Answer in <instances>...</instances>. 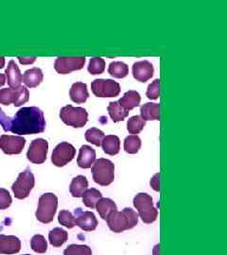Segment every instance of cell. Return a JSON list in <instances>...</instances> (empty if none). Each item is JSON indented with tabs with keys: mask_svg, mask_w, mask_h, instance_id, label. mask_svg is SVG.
Returning <instances> with one entry per match:
<instances>
[{
	"mask_svg": "<svg viewBox=\"0 0 227 255\" xmlns=\"http://www.w3.org/2000/svg\"><path fill=\"white\" fill-rule=\"evenodd\" d=\"M154 73V65L148 61L136 62L133 65V76L137 82H148L150 79L153 78Z\"/></svg>",
	"mask_w": 227,
	"mask_h": 255,
	"instance_id": "5bb4252c",
	"label": "cell"
},
{
	"mask_svg": "<svg viewBox=\"0 0 227 255\" xmlns=\"http://www.w3.org/2000/svg\"><path fill=\"white\" fill-rule=\"evenodd\" d=\"M151 186L156 192L160 191V173H156L151 180Z\"/></svg>",
	"mask_w": 227,
	"mask_h": 255,
	"instance_id": "f35d334b",
	"label": "cell"
},
{
	"mask_svg": "<svg viewBox=\"0 0 227 255\" xmlns=\"http://www.w3.org/2000/svg\"><path fill=\"white\" fill-rule=\"evenodd\" d=\"M19 63L21 64H33L36 61V57L35 56H19Z\"/></svg>",
	"mask_w": 227,
	"mask_h": 255,
	"instance_id": "ab89813d",
	"label": "cell"
},
{
	"mask_svg": "<svg viewBox=\"0 0 227 255\" xmlns=\"http://www.w3.org/2000/svg\"><path fill=\"white\" fill-rule=\"evenodd\" d=\"M11 202L12 200L9 191L4 188H0V210L8 209L11 205Z\"/></svg>",
	"mask_w": 227,
	"mask_h": 255,
	"instance_id": "74e56055",
	"label": "cell"
},
{
	"mask_svg": "<svg viewBox=\"0 0 227 255\" xmlns=\"http://www.w3.org/2000/svg\"><path fill=\"white\" fill-rule=\"evenodd\" d=\"M26 145V139L15 135H2L0 137V148L5 154H20Z\"/></svg>",
	"mask_w": 227,
	"mask_h": 255,
	"instance_id": "4fadbf2b",
	"label": "cell"
},
{
	"mask_svg": "<svg viewBox=\"0 0 227 255\" xmlns=\"http://www.w3.org/2000/svg\"><path fill=\"white\" fill-rule=\"evenodd\" d=\"M58 220L64 227L68 229H72L76 226V219L73 217L72 214L67 211V210H63L60 212Z\"/></svg>",
	"mask_w": 227,
	"mask_h": 255,
	"instance_id": "d590c367",
	"label": "cell"
},
{
	"mask_svg": "<svg viewBox=\"0 0 227 255\" xmlns=\"http://www.w3.org/2000/svg\"><path fill=\"white\" fill-rule=\"evenodd\" d=\"M76 225L84 232H92L98 226V219L92 212H82L77 210L76 213Z\"/></svg>",
	"mask_w": 227,
	"mask_h": 255,
	"instance_id": "9a60e30c",
	"label": "cell"
},
{
	"mask_svg": "<svg viewBox=\"0 0 227 255\" xmlns=\"http://www.w3.org/2000/svg\"><path fill=\"white\" fill-rule=\"evenodd\" d=\"M94 182L101 186H108L115 180V164L108 159L100 158L92 167Z\"/></svg>",
	"mask_w": 227,
	"mask_h": 255,
	"instance_id": "3957f363",
	"label": "cell"
},
{
	"mask_svg": "<svg viewBox=\"0 0 227 255\" xmlns=\"http://www.w3.org/2000/svg\"><path fill=\"white\" fill-rule=\"evenodd\" d=\"M48 239H49V243L52 246L55 248H59V247L63 246L64 243L67 241L68 234L63 229L54 228L49 232Z\"/></svg>",
	"mask_w": 227,
	"mask_h": 255,
	"instance_id": "4316f807",
	"label": "cell"
},
{
	"mask_svg": "<svg viewBox=\"0 0 227 255\" xmlns=\"http://www.w3.org/2000/svg\"><path fill=\"white\" fill-rule=\"evenodd\" d=\"M108 113H109L111 119H113V121L115 123L119 122V121H123L124 119H126L129 115L130 112H128L124 108H122L118 101H113L110 102L109 106H108Z\"/></svg>",
	"mask_w": 227,
	"mask_h": 255,
	"instance_id": "484cf974",
	"label": "cell"
},
{
	"mask_svg": "<svg viewBox=\"0 0 227 255\" xmlns=\"http://www.w3.org/2000/svg\"><path fill=\"white\" fill-rule=\"evenodd\" d=\"M141 147V140L137 135H129L124 140V149L129 154H136Z\"/></svg>",
	"mask_w": 227,
	"mask_h": 255,
	"instance_id": "1f68e13d",
	"label": "cell"
},
{
	"mask_svg": "<svg viewBox=\"0 0 227 255\" xmlns=\"http://www.w3.org/2000/svg\"><path fill=\"white\" fill-rule=\"evenodd\" d=\"M91 88L98 98H116L120 93V85L113 80L97 79L92 82Z\"/></svg>",
	"mask_w": 227,
	"mask_h": 255,
	"instance_id": "9c48e42d",
	"label": "cell"
},
{
	"mask_svg": "<svg viewBox=\"0 0 227 255\" xmlns=\"http://www.w3.org/2000/svg\"><path fill=\"white\" fill-rule=\"evenodd\" d=\"M60 118L64 124L73 128H82L88 121V113L82 107L66 105L61 109Z\"/></svg>",
	"mask_w": 227,
	"mask_h": 255,
	"instance_id": "8992f818",
	"label": "cell"
},
{
	"mask_svg": "<svg viewBox=\"0 0 227 255\" xmlns=\"http://www.w3.org/2000/svg\"><path fill=\"white\" fill-rule=\"evenodd\" d=\"M141 101V97L139 93L136 91H128L124 94V96L118 101V104L124 108V109L130 112L136 107H138Z\"/></svg>",
	"mask_w": 227,
	"mask_h": 255,
	"instance_id": "44dd1931",
	"label": "cell"
},
{
	"mask_svg": "<svg viewBox=\"0 0 227 255\" xmlns=\"http://www.w3.org/2000/svg\"><path fill=\"white\" fill-rule=\"evenodd\" d=\"M6 78H7V82L9 88L11 89H17L21 86V83L23 81V76L20 72L18 65L15 64L14 61H9L8 67L6 68Z\"/></svg>",
	"mask_w": 227,
	"mask_h": 255,
	"instance_id": "e0dca14e",
	"label": "cell"
},
{
	"mask_svg": "<svg viewBox=\"0 0 227 255\" xmlns=\"http://www.w3.org/2000/svg\"><path fill=\"white\" fill-rule=\"evenodd\" d=\"M70 99L77 104H82L89 98V93L87 90V85L83 82H75L69 91Z\"/></svg>",
	"mask_w": 227,
	"mask_h": 255,
	"instance_id": "d6986e66",
	"label": "cell"
},
{
	"mask_svg": "<svg viewBox=\"0 0 227 255\" xmlns=\"http://www.w3.org/2000/svg\"><path fill=\"white\" fill-rule=\"evenodd\" d=\"M82 198V202L86 207L94 209V208H96L98 201L102 198V195L96 188H91V189H87L86 191L84 192Z\"/></svg>",
	"mask_w": 227,
	"mask_h": 255,
	"instance_id": "83f0119b",
	"label": "cell"
},
{
	"mask_svg": "<svg viewBox=\"0 0 227 255\" xmlns=\"http://www.w3.org/2000/svg\"><path fill=\"white\" fill-rule=\"evenodd\" d=\"M106 220L110 230L118 234L135 228L138 223V215L131 208H124L121 212L112 213Z\"/></svg>",
	"mask_w": 227,
	"mask_h": 255,
	"instance_id": "7a4b0ae2",
	"label": "cell"
},
{
	"mask_svg": "<svg viewBox=\"0 0 227 255\" xmlns=\"http://www.w3.org/2000/svg\"><path fill=\"white\" fill-rule=\"evenodd\" d=\"M21 250V241L14 236L0 235V255H15Z\"/></svg>",
	"mask_w": 227,
	"mask_h": 255,
	"instance_id": "2e32d148",
	"label": "cell"
},
{
	"mask_svg": "<svg viewBox=\"0 0 227 255\" xmlns=\"http://www.w3.org/2000/svg\"><path fill=\"white\" fill-rule=\"evenodd\" d=\"M48 143L43 138H38L30 143L27 152V160L33 164H43L46 160Z\"/></svg>",
	"mask_w": 227,
	"mask_h": 255,
	"instance_id": "7c38bea8",
	"label": "cell"
},
{
	"mask_svg": "<svg viewBox=\"0 0 227 255\" xmlns=\"http://www.w3.org/2000/svg\"><path fill=\"white\" fill-rule=\"evenodd\" d=\"M6 83V76L4 74H0V87H2Z\"/></svg>",
	"mask_w": 227,
	"mask_h": 255,
	"instance_id": "60d3db41",
	"label": "cell"
},
{
	"mask_svg": "<svg viewBox=\"0 0 227 255\" xmlns=\"http://www.w3.org/2000/svg\"><path fill=\"white\" fill-rule=\"evenodd\" d=\"M146 125L145 120H143L140 116L132 117L128 120L127 129L131 134L136 135L142 131Z\"/></svg>",
	"mask_w": 227,
	"mask_h": 255,
	"instance_id": "f546056e",
	"label": "cell"
},
{
	"mask_svg": "<svg viewBox=\"0 0 227 255\" xmlns=\"http://www.w3.org/2000/svg\"><path fill=\"white\" fill-rule=\"evenodd\" d=\"M44 74L38 67H33L27 70L23 75V82L28 88H35L43 82Z\"/></svg>",
	"mask_w": 227,
	"mask_h": 255,
	"instance_id": "ffe728a7",
	"label": "cell"
},
{
	"mask_svg": "<svg viewBox=\"0 0 227 255\" xmlns=\"http://www.w3.org/2000/svg\"></svg>",
	"mask_w": 227,
	"mask_h": 255,
	"instance_id": "ee69618b",
	"label": "cell"
},
{
	"mask_svg": "<svg viewBox=\"0 0 227 255\" xmlns=\"http://www.w3.org/2000/svg\"><path fill=\"white\" fill-rule=\"evenodd\" d=\"M146 96L148 99L153 101L157 100L160 97V80H155L148 86Z\"/></svg>",
	"mask_w": 227,
	"mask_h": 255,
	"instance_id": "8d00e7d4",
	"label": "cell"
},
{
	"mask_svg": "<svg viewBox=\"0 0 227 255\" xmlns=\"http://www.w3.org/2000/svg\"><path fill=\"white\" fill-rule=\"evenodd\" d=\"M102 149L106 154L114 156L118 154L120 149V140L117 135H107L104 137L102 143Z\"/></svg>",
	"mask_w": 227,
	"mask_h": 255,
	"instance_id": "d4e9b609",
	"label": "cell"
},
{
	"mask_svg": "<svg viewBox=\"0 0 227 255\" xmlns=\"http://www.w3.org/2000/svg\"><path fill=\"white\" fill-rule=\"evenodd\" d=\"M5 66V58L4 57H0V69L3 68Z\"/></svg>",
	"mask_w": 227,
	"mask_h": 255,
	"instance_id": "7bdbcfd3",
	"label": "cell"
},
{
	"mask_svg": "<svg viewBox=\"0 0 227 255\" xmlns=\"http://www.w3.org/2000/svg\"><path fill=\"white\" fill-rule=\"evenodd\" d=\"M76 155L75 147L67 143L62 142L55 147L51 156V162L58 167L64 166L68 163H70Z\"/></svg>",
	"mask_w": 227,
	"mask_h": 255,
	"instance_id": "8fae6325",
	"label": "cell"
},
{
	"mask_svg": "<svg viewBox=\"0 0 227 255\" xmlns=\"http://www.w3.org/2000/svg\"><path fill=\"white\" fill-rule=\"evenodd\" d=\"M104 70H105V61L102 58L95 57L91 59L90 63L88 65V72L91 75H100L103 73Z\"/></svg>",
	"mask_w": 227,
	"mask_h": 255,
	"instance_id": "d6a6232c",
	"label": "cell"
},
{
	"mask_svg": "<svg viewBox=\"0 0 227 255\" xmlns=\"http://www.w3.org/2000/svg\"><path fill=\"white\" fill-rule=\"evenodd\" d=\"M141 118L145 121L160 120V104L148 102L140 109Z\"/></svg>",
	"mask_w": 227,
	"mask_h": 255,
	"instance_id": "7402d4cb",
	"label": "cell"
},
{
	"mask_svg": "<svg viewBox=\"0 0 227 255\" xmlns=\"http://www.w3.org/2000/svg\"><path fill=\"white\" fill-rule=\"evenodd\" d=\"M104 132L97 128H91L85 132V139L87 142L95 146H100L104 139Z\"/></svg>",
	"mask_w": 227,
	"mask_h": 255,
	"instance_id": "4dcf8cb0",
	"label": "cell"
},
{
	"mask_svg": "<svg viewBox=\"0 0 227 255\" xmlns=\"http://www.w3.org/2000/svg\"><path fill=\"white\" fill-rule=\"evenodd\" d=\"M34 175L30 171V169L27 168L25 171L19 174L17 180L11 186V190L16 199L24 200L29 196L30 191L34 187Z\"/></svg>",
	"mask_w": 227,
	"mask_h": 255,
	"instance_id": "52a82bcc",
	"label": "cell"
},
{
	"mask_svg": "<svg viewBox=\"0 0 227 255\" xmlns=\"http://www.w3.org/2000/svg\"><path fill=\"white\" fill-rule=\"evenodd\" d=\"M29 100V92L25 86H20L17 89L5 88L0 90V104L9 106L13 104L15 107H20L27 103Z\"/></svg>",
	"mask_w": 227,
	"mask_h": 255,
	"instance_id": "ba28073f",
	"label": "cell"
},
{
	"mask_svg": "<svg viewBox=\"0 0 227 255\" xmlns=\"http://www.w3.org/2000/svg\"><path fill=\"white\" fill-rule=\"evenodd\" d=\"M30 246L32 251L36 254H45L47 250V242L43 236L36 235L32 237L30 241Z\"/></svg>",
	"mask_w": 227,
	"mask_h": 255,
	"instance_id": "836d02e7",
	"label": "cell"
},
{
	"mask_svg": "<svg viewBox=\"0 0 227 255\" xmlns=\"http://www.w3.org/2000/svg\"><path fill=\"white\" fill-rule=\"evenodd\" d=\"M0 125L5 131L19 135L36 134L45 131V119L38 107H23L13 118L7 117L0 108Z\"/></svg>",
	"mask_w": 227,
	"mask_h": 255,
	"instance_id": "6da1fadb",
	"label": "cell"
},
{
	"mask_svg": "<svg viewBox=\"0 0 227 255\" xmlns=\"http://www.w3.org/2000/svg\"><path fill=\"white\" fill-rule=\"evenodd\" d=\"M153 255H160V244H157L153 251Z\"/></svg>",
	"mask_w": 227,
	"mask_h": 255,
	"instance_id": "b9f144b4",
	"label": "cell"
},
{
	"mask_svg": "<svg viewBox=\"0 0 227 255\" xmlns=\"http://www.w3.org/2000/svg\"><path fill=\"white\" fill-rule=\"evenodd\" d=\"M64 255H92L90 248L86 245H70L64 250Z\"/></svg>",
	"mask_w": 227,
	"mask_h": 255,
	"instance_id": "e575fe53",
	"label": "cell"
},
{
	"mask_svg": "<svg viewBox=\"0 0 227 255\" xmlns=\"http://www.w3.org/2000/svg\"><path fill=\"white\" fill-rule=\"evenodd\" d=\"M134 206L138 211L139 217L146 224L155 222L158 217V211L154 207L153 198L146 194L139 193L134 199Z\"/></svg>",
	"mask_w": 227,
	"mask_h": 255,
	"instance_id": "5b68a950",
	"label": "cell"
},
{
	"mask_svg": "<svg viewBox=\"0 0 227 255\" xmlns=\"http://www.w3.org/2000/svg\"><path fill=\"white\" fill-rule=\"evenodd\" d=\"M96 209L98 211L100 218L106 220L112 213L118 211V207H117L116 203L112 200L106 199V198H101L96 205Z\"/></svg>",
	"mask_w": 227,
	"mask_h": 255,
	"instance_id": "cb8c5ba5",
	"label": "cell"
},
{
	"mask_svg": "<svg viewBox=\"0 0 227 255\" xmlns=\"http://www.w3.org/2000/svg\"><path fill=\"white\" fill-rule=\"evenodd\" d=\"M108 73L116 79H123L129 74V66L122 62L111 63L108 68Z\"/></svg>",
	"mask_w": 227,
	"mask_h": 255,
	"instance_id": "f1b7e54d",
	"label": "cell"
},
{
	"mask_svg": "<svg viewBox=\"0 0 227 255\" xmlns=\"http://www.w3.org/2000/svg\"><path fill=\"white\" fill-rule=\"evenodd\" d=\"M87 187H88V181L86 177L80 175L73 179L69 190L74 198H82L84 192L87 190Z\"/></svg>",
	"mask_w": 227,
	"mask_h": 255,
	"instance_id": "603a6c76",
	"label": "cell"
},
{
	"mask_svg": "<svg viewBox=\"0 0 227 255\" xmlns=\"http://www.w3.org/2000/svg\"><path fill=\"white\" fill-rule=\"evenodd\" d=\"M58 207V198L52 193H45L39 199L36 219L42 223H50L54 219Z\"/></svg>",
	"mask_w": 227,
	"mask_h": 255,
	"instance_id": "277c9868",
	"label": "cell"
},
{
	"mask_svg": "<svg viewBox=\"0 0 227 255\" xmlns=\"http://www.w3.org/2000/svg\"><path fill=\"white\" fill-rule=\"evenodd\" d=\"M85 62L84 57H59L55 61L54 68L58 73L66 75L82 69Z\"/></svg>",
	"mask_w": 227,
	"mask_h": 255,
	"instance_id": "30bf717a",
	"label": "cell"
},
{
	"mask_svg": "<svg viewBox=\"0 0 227 255\" xmlns=\"http://www.w3.org/2000/svg\"><path fill=\"white\" fill-rule=\"evenodd\" d=\"M96 161V151L90 146L84 145L80 148L79 156L77 159L78 165L81 168H90L91 165H93Z\"/></svg>",
	"mask_w": 227,
	"mask_h": 255,
	"instance_id": "ac0fdd59",
	"label": "cell"
}]
</instances>
